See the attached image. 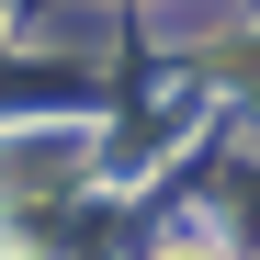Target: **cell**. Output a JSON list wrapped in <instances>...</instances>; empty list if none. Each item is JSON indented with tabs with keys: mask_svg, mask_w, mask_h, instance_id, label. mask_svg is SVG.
<instances>
[{
	"mask_svg": "<svg viewBox=\"0 0 260 260\" xmlns=\"http://www.w3.org/2000/svg\"><path fill=\"white\" fill-rule=\"evenodd\" d=\"M170 260H215V249H170Z\"/></svg>",
	"mask_w": 260,
	"mask_h": 260,
	"instance_id": "1",
	"label": "cell"
}]
</instances>
